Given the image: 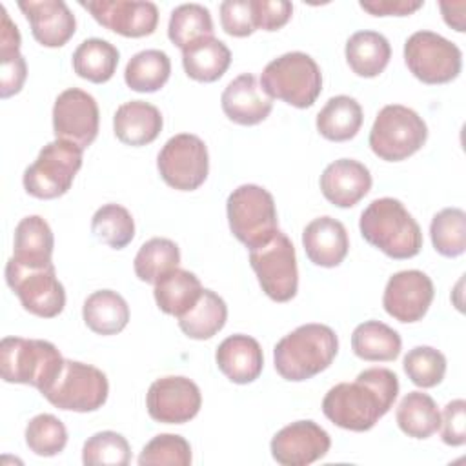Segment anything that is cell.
I'll list each match as a JSON object with an SVG mask.
<instances>
[{
  "mask_svg": "<svg viewBox=\"0 0 466 466\" xmlns=\"http://www.w3.org/2000/svg\"><path fill=\"white\" fill-rule=\"evenodd\" d=\"M399 379L388 368H368L353 382H340L324 395L322 413L339 428L368 431L393 406Z\"/></svg>",
  "mask_w": 466,
  "mask_h": 466,
  "instance_id": "6da1fadb",
  "label": "cell"
},
{
  "mask_svg": "<svg viewBox=\"0 0 466 466\" xmlns=\"http://www.w3.org/2000/svg\"><path fill=\"white\" fill-rule=\"evenodd\" d=\"M339 351V339L326 324H302L284 335L273 350L277 373L291 382L308 380L333 362Z\"/></svg>",
  "mask_w": 466,
  "mask_h": 466,
  "instance_id": "7a4b0ae2",
  "label": "cell"
},
{
  "mask_svg": "<svg viewBox=\"0 0 466 466\" xmlns=\"http://www.w3.org/2000/svg\"><path fill=\"white\" fill-rule=\"evenodd\" d=\"M359 229L364 240L384 255L402 260L422 248V231L404 204L391 197L375 198L360 213Z\"/></svg>",
  "mask_w": 466,
  "mask_h": 466,
  "instance_id": "3957f363",
  "label": "cell"
},
{
  "mask_svg": "<svg viewBox=\"0 0 466 466\" xmlns=\"http://www.w3.org/2000/svg\"><path fill=\"white\" fill-rule=\"evenodd\" d=\"M64 360L49 340L4 337L0 342L2 379L13 384H29L40 393L47 391L55 382Z\"/></svg>",
  "mask_w": 466,
  "mask_h": 466,
  "instance_id": "277c9868",
  "label": "cell"
},
{
  "mask_svg": "<svg viewBox=\"0 0 466 466\" xmlns=\"http://www.w3.org/2000/svg\"><path fill=\"white\" fill-rule=\"evenodd\" d=\"M260 86L268 96L306 109L315 104L322 91V73L309 55L291 51L271 60L264 67Z\"/></svg>",
  "mask_w": 466,
  "mask_h": 466,
  "instance_id": "5b68a950",
  "label": "cell"
},
{
  "mask_svg": "<svg viewBox=\"0 0 466 466\" xmlns=\"http://www.w3.org/2000/svg\"><path fill=\"white\" fill-rule=\"evenodd\" d=\"M226 211L231 233L249 249L266 244L279 231L273 195L262 186L242 184L233 189Z\"/></svg>",
  "mask_w": 466,
  "mask_h": 466,
  "instance_id": "8992f818",
  "label": "cell"
},
{
  "mask_svg": "<svg viewBox=\"0 0 466 466\" xmlns=\"http://www.w3.org/2000/svg\"><path fill=\"white\" fill-rule=\"evenodd\" d=\"M426 138L428 127L419 113L400 104H390L379 111L368 140L379 158L400 162L417 153Z\"/></svg>",
  "mask_w": 466,
  "mask_h": 466,
  "instance_id": "52a82bcc",
  "label": "cell"
},
{
  "mask_svg": "<svg viewBox=\"0 0 466 466\" xmlns=\"http://www.w3.org/2000/svg\"><path fill=\"white\" fill-rule=\"evenodd\" d=\"M82 151L78 146L58 138L46 144L36 160L24 171V189L44 200L66 195L82 167Z\"/></svg>",
  "mask_w": 466,
  "mask_h": 466,
  "instance_id": "ba28073f",
  "label": "cell"
},
{
  "mask_svg": "<svg viewBox=\"0 0 466 466\" xmlns=\"http://www.w3.org/2000/svg\"><path fill=\"white\" fill-rule=\"evenodd\" d=\"M249 264L271 300L288 302L297 295V255L293 242L280 229L266 244L249 249Z\"/></svg>",
  "mask_w": 466,
  "mask_h": 466,
  "instance_id": "9c48e42d",
  "label": "cell"
},
{
  "mask_svg": "<svg viewBox=\"0 0 466 466\" xmlns=\"http://www.w3.org/2000/svg\"><path fill=\"white\" fill-rule=\"evenodd\" d=\"M109 382L102 370L78 360H64V366L42 395L66 411H96L107 400Z\"/></svg>",
  "mask_w": 466,
  "mask_h": 466,
  "instance_id": "30bf717a",
  "label": "cell"
},
{
  "mask_svg": "<svg viewBox=\"0 0 466 466\" xmlns=\"http://www.w3.org/2000/svg\"><path fill=\"white\" fill-rule=\"evenodd\" d=\"M404 62L424 84H448L462 67L461 49L433 31H415L404 44Z\"/></svg>",
  "mask_w": 466,
  "mask_h": 466,
  "instance_id": "8fae6325",
  "label": "cell"
},
{
  "mask_svg": "<svg viewBox=\"0 0 466 466\" xmlns=\"http://www.w3.org/2000/svg\"><path fill=\"white\" fill-rule=\"evenodd\" d=\"M5 282L16 293L25 311L53 319L66 306V291L55 273V266L25 268L13 257L5 264Z\"/></svg>",
  "mask_w": 466,
  "mask_h": 466,
  "instance_id": "7c38bea8",
  "label": "cell"
},
{
  "mask_svg": "<svg viewBox=\"0 0 466 466\" xmlns=\"http://www.w3.org/2000/svg\"><path fill=\"white\" fill-rule=\"evenodd\" d=\"M162 180L178 191H193L204 184L209 173V155L202 138L191 133L171 137L157 157Z\"/></svg>",
  "mask_w": 466,
  "mask_h": 466,
  "instance_id": "4fadbf2b",
  "label": "cell"
},
{
  "mask_svg": "<svg viewBox=\"0 0 466 466\" xmlns=\"http://www.w3.org/2000/svg\"><path fill=\"white\" fill-rule=\"evenodd\" d=\"M98 104L87 91L69 87L56 96L53 106V133L58 140L86 149L98 135Z\"/></svg>",
  "mask_w": 466,
  "mask_h": 466,
  "instance_id": "5bb4252c",
  "label": "cell"
},
{
  "mask_svg": "<svg viewBox=\"0 0 466 466\" xmlns=\"http://www.w3.org/2000/svg\"><path fill=\"white\" fill-rule=\"evenodd\" d=\"M146 406L149 417L157 422L184 424L200 411L202 395L191 379L167 375L149 386Z\"/></svg>",
  "mask_w": 466,
  "mask_h": 466,
  "instance_id": "9a60e30c",
  "label": "cell"
},
{
  "mask_svg": "<svg viewBox=\"0 0 466 466\" xmlns=\"http://www.w3.org/2000/svg\"><path fill=\"white\" fill-rule=\"evenodd\" d=\"M93 18L106 29L127 38H140L155 33L158 9L153 2L138 0H89L80 2Z\"/></svg>",
  "mask_w": 466,
  "mask_h": 466,
  "instance_id": "2e32d148",
  "label": "cell"
},
{
  "mask_svg": "<svg viewBox=\"0 0 466 466\" xmlns=\"http://www.w3.org/2000/svg\"><path fill=\"white\" fill-rule=\"evenodd\" d=\"M433 282L419 269H404L390 277L382 306L390 317L399 322L420 320L433 300Z\"/></svg>",
  "mask_w": 466,
  "mask_h": 466,
  "instance_id": "e0dca14e",
  "label": "cell"
},
{
  "mask_svg": "<svg viewBox=\"0 0 466 466\" xmlns=\"http://www.w3.org/2000/svg\"><path fill=\"white\" fill-rule=\"evenodd\" d=\"M331 446L324 428L313 420H295L271 439V457L282 466H308L322 459Z\"/></svg>",
  "mask_w": 466,
  "mask_h": 466,
  "instance_id": "ac0fdd59",
  "label": "cell"
},
{
  "mask_svg": "<svg viewBox=\"0 0 466 466\" xmlns=\"http://www.w3.org/2000/svg\"><path fill=\"white\" fill-rule=\"evenodd\" d=\"M25 15L33 38L44 47H62L76 31V18L62 0L18 2Z\"/></svg>",
  "mask_w": 466,
  "mask_h": 466,
  "instance_id": "d6986e66",
  "label": "cell"
},
{
  "mask_svg": "<svg viewBox=\"0 0 466 466\" xmlns=\"http://www.w3.org/2000/svg\"><path fill=\"white\" fill-rule=\"evenodd\" d=\"M220 104L224 115L240 126L260 124L273 109V98L266 95L251 73L233 78L222 91Z\"/></svg>",
  "mask_w": 466,
  "mask_h": 466,
  "instance_id": "ffe728a7",
  "label": "cell"
},
{
  "mask_svg": "<svg viewBox=\"0 0 466 466\" xmlns=\"http://www.w3.org/2000/svg\"><path fill=\"white\" fill-rule=\"evenodd\" d=\"M371 189L370 169L353 158H339L320 175V191L337 208H351Z\"/></svg>",
  "mask_w": 466,
  "mask_h": 466,
  "instance_id": "44dd1931",
  "label": "cell"
},
{
  "mask_svg": "<svg viewBox=\"0 0 466 466\" xmlns=\"http://www.w3.org/2000/svg\"><path fill=\"white\" fill-rule=\"evenodd\" d=\"M302 246L315 266L335 268L346 258L350 240L342 222L333 217H319L304 228Z\"/></svg>",
  "mask_w": 466,
  "mask_h": 466,
  "instance_id": "7402d4cb",
  "label": "cell"
},
{
  "mask_svg": "<svg viewBox=\"0 0 466 466\" xmlns=\"http://www.w3.org/2000/svg\"><path fill=\"white\" fill-rule=\"evenodd\" d=\"M218 370L235 384H248L258 379L264 366L260 344L249 335H229L215 353Z\"/></svg>",
  "mask_w": 466,
  "mask_h": 466,
  "instance_id": "603a6c76",
  "label": "cell"
},
{
  "mask_svg": "<svg viewBox=\"0 0 466 466\" xmlns=\"http://www.w3.org/2000/svg\"><path fill=\"white\" fill-rule=\"evenodd\" d=\"M162 115L158 107L144 100L124 102L116 107L113 116V129L116 138L127 146L151 144L162 131Z\"/></svg>",
  "mask_w": 466,
  "mask_h": 466,
  "instance_id": "cb8c5ba5",
  "label": "cell"
},
{
  "mask_svg": "<svg viewBox=\"0 0 466 466\" xmlns=\"http://www.w3.org/2000/svg\"><path fill=\"white\" fill-rule=\"evenodd\" d=\"M55 237L40 215L24 217L15 228L13 258L25 268L51 266Z\"/></svg>",
  "mask_w": 466,
  "mask_h": 466,
  "instance_id": "d4e9b609",
  "label": "cell"
},
{
  "mask_svg": "<svg viewBox=\"0 0 466 466\" xmlns=\"http://www.w3.org/2000/svg\"><path fill=\"white\" fill-rule=\"evenodd\" d=\"M391 58V46L379 31H357L346 42V60L351 71L364 78L379 76Z\"/></svg>",
  "mask_w": 466,
  "mask_h": 466,
  "instance_id": "484cf974",
  "label": "cell"
},
{
  "mask_svg": "<svg viewBox=\"0 0 466 466\" xmlns=\"http://www.w3.org/2000/svg\"><path fill=\"white\" fill-rule=\"evenodd\" d=\"M231 64L229 47L215 38L206 36L182 49V66L189 78L197 82L218 80Z\"/></svg>",
  "mask_w": 466,
  "mask_h": 466,
  "instance_id": "4316f807",
  "label": "cell"
},
{
  "mask_svg": "<svg viewBox=\"0 0 466 466\" xmlns=\"http://www.w3.org/2000/svg\"><path fill=\"white\" fill-rule=\"evenodd\" d=\"M82 317L93 333L116 335L129 322V306L116 291L100 289L86 299Z\"/></svg>",
  "mask_w": 466,
  "mask_h": 466,
  "instance_id": "83f0119b",
  "label": "cell"
},
{
  "mask_svg": "<svg viewBox=\"0 0 466 466\" xmlns=\"http://www.w3.org/2000/svg\"><path fill=\"white\" fill-rule=\"evenodd\" d=\"M202 289L204 288L195 273L175 268L155 284L153 295L160 311L166 315L182 317L195 306Z\"/></svg>",
  "mask_w": 466,
  "mask_h": 466,
  "instance_id": "f1b7e54d",
  "label": "cell"
},
{
  "mask_svg": "<svg viewBox=\"0 0 466 466\" xmlns=\"http://www.w3.org/2000/svg\"><path fill=\"white\" fill-rule=\"evenodd\" d=\"M400 335L380 320H366L351 333L353 353L370 362H390L400 355Z\"/></svg>",
  "mask_w": 466,
  "mask_h": 466,
  "instance_id": "f546056e",
  "label": "cell"
},
{
  "mask_svg": "<svg viewBox=\"0 0 466 466\" xmlns=\"http://www.w3.org/2000/svg\"><path fill=\"white\" fill-rule=\"evenodd\" d=\"M362 118V107L353 96L337 95L319 111L317 129L326 140L346 142L359 133Z\"/></svg>",
  "mask_w": 466,
  "mask_h": 466,
  "instance_id": "4dcf8cb0",
  "label": "cell"
},
{
  "mask_svg": "<svg viewBox=\"0 0 466 466\" xmlns=\"http://www.w3.org/2000/svg\"><path fill=\"white\" fill-rule=\"evenodd\" d=\"M228 319V306L220 295L202 289L195 306L178 317V326L189 339L206 340L217 335Z\"/></svg>",
  "mask_w": 466,
  "mask_h": 466,
  "instance_id": "1f68e13d",
  "label": "cell"
},
{
  "mask_svg": "<svg viewBox=\"0 0 466 466\" xmlns=\"http://www.w3.org/2000/svg\"><path fill=\"white\" fill-rule=\"evenodd\" d=\"M120 53L104 38H87L73 53L75 73L93 84L111 80L116 71Z\"/></svg>",
  "mask_w": 466,
  "mask_h": 466,
  "instance_id": "d6a6232c",
  "label": "cell"
},
{
  "mask_svg": "<svg viewBox=\"0 0 466 466\" xmlns=\"http://www.w3.org/2000/svg\"><path fill=\"white\" fill-rule=\"evenodd\" d=\"M399 428L413 439H428L441 426V413L435 400L422 391H410L397 406Z\"/></svg>",
  "mask_w": 466,
  "mask_h": 466,
  "instance_id": "836d02e7",
  "label": "cell"
},
{
  "mask_svg": "<svg viewBox=\"0 0 466 466\" xmlns=\"http://www.w3.org/2000/svg\"><path fill=\"white\" fill-rule=\"evenodd\" d=\"M171 75V60L160 49H144L131 56L126 66L124 80L129 89L153 93L164 87Z\"/></svg>",
  "mask_w": 466,
  "mask_h": 466,
  "instance_id": "e575fe53",
  "label": "cell"
},
{
  "mask_svg": "<svg viewBox=\"0 0 466 466\" xmlns=\"http://www.w3.org/2000/svg\"><path fill=\"white\" fill-rule=\"evenodd\" d=\"M180 264V249L178 246L162 237L149 238L144 242L133 260L135 275L142 282L157 284L164 275L178 268Z\"/></svg>",
  "mask_w": 466,
  "mask_h": 466,
  "instance_id": "d590c367",
  "label": "cell"
},
{
  "mask_svg": "<svg viewBox=\"0 0 466 466\" xmlns=\"http://www.w3.org/2000/svg\"><path fill=\"white\" fill-rule=\"evenodd\" d=\"M167 36L180 49H186L200 38L213 36L209 9L200 4H182L175 7L169 16Z\"/></svg>",
  "mask_w": 466,
  "mask_h": 466,
  "instance_id": "8d00e7d4",
  "label": "cell"
},
{
  "mask_svg": "<svg viewBox=\"0 0 466 466\" xmlns=\"http://www.w3.org/2000/svg\"><path fill=\"white\" fill-rule=\"evenodd\" d=\"M431 244L442 257L453 258L466 249V213L461 208L441 209L430 224Z\"/></svg>",
  "mask_w": 466,
  "mask_h": 466,
  "instance_id": "74e56055",
  "label": "cell"
},
{
  "mask_svg": "<svg viewBox=\"0 0 466 466\" xmlns=\"http://www.w3.org/2000/svg\"><path fill=\"white\" fill-rule=\"evenodd\" d=\"M91 231L96 240L113 249H122L135 237V220L124 206L106 204L95 211L91 218Z\"/></svg>",
  "mask_w": 466,
  "mask_h": 466,
  "instance_id": "f35d334b",
  "label": "cell"
},
{
  "mask_svg": "<svg viewBox=\"0 0 466 466\" xmlns=\"http://www.w3.org/2000/svg\"><path fill=\"white\" fill-rule=\"evenodd\" d=\"M129 461V442L116 431H98L84 442L82 462L86 466H126Z\"/></svg>",
  "mask_w": 466,
  "mask_h": 466,
  "instance_id": "ab89813d",
  "label": "cell"
},
{
  "mask_svg": "<svg viewBox=\"0 0 466 466\" xmlns=\"http://www.w3.org/2000/svg\"><path fill=\"white\" fill-rule=\"evenodd\" d=\"M25 444L35 455H58L67 444V430L58 417L51 413H40L33 417L25 426Z\"/></svg>",
  "mask_w": 466,
  "mask_h": 466,
  "instance_id": "60d3db41",
  "label": "cell"
},
{
  "mask_svg": "<svg viewBox=\"0 0 466 466\" xmlns=\"http://www.w3.org/2000/svg\"><path fill=\"white\" fill-rule=\"evenodd\" d=\"M404 373L419 388H433L442 382L446 357L431 346H415L402 360Z\"/></svg>",
  "mask_w": 466,
  "mask_h": 466,
  "instance_id": "b9f144b4",
  "label": "cell"
},
{
  "mask_svg": "<svg viewBox=\"0 0 466 466\" xmlns=\"http://www.w3.org/2000/svg\"><path fill=\"white\" fill-rule=\"evenodd\" d=\"M140 466H189L191 464V446L189 442L175 433H160L153 437L138 457Z\"/></svg>",
  "mask_w": 466,
  "mask_h": 466,
  "instance_id": "7bdbcfd3",
  "label": "cell"
},
{
  "mask_svg": "<svg viewBox=\"0 0 466 466\" xmlns=\"http://www.w3.org/2000/svg\"><path fill=\"white\" fill-rule=\"evenodd\" d=\"M0 96L9 98L22 89L27 76V66L20 53V44H0Z\"/></svg>",
  "mask_w": 466,
  "mask_h": 466,
  "instance_id": "ee69618b",
  "label": "cell"
},
{
  "mask_svg": "<svg viewBox=\"0 0 466 466\" xmlns=\"http://www.w3.org/2000/svg\"><path fill=\"white\" fill-rule=\"evenodd\" d=\"M222 29L231 36H249L257 27L253 22L251 0H226L220 4Z\"/></svg>",
  "mask_w": 466,
  "mask_h": 466,
  "instance_id": "f6af8a7d",
  "label": "cell"
},
{
  "mask_svg": "<svg viewBox=\"0 0 466 466\" xmlns=\"http://www.w3.org/2000/svg\"><path fill=\"white\" fill-rule=\"evenodd\" d=\"M251 11L257 29L277 31L291 18L293 5L286 0H251Z\"/></svg>",
  "mask_w": 466,
  "mask_h": 466,
  "instance_id": "bcb514c9",
  "label": "cell"
},
{
  "mask_svg": "<svg viewBox=\"0 0 466 466\" xmlns=\"http://www.w3.org/2000/svg\"><path fill=\"white\" fill-rule=\"evenodd\" d=\"M441 437L450 446H462L466 442V402L455 399L444 406L441 415Z\"/></svg>",
  "mask_w": 466,
  "mask_h": 466,
  "instance_id": "7dc6e473",
  "label": "cell"
},
{
  "mask_svg": "<svg viewBox=\"0 0 466 466\" xmlns=\"http://www.w3.org/2000/svg\"><path fill=\"white\" fill-rule=\"evenodd\" d=\"M359 5L373 16H408L424 5L422 0H362Z\"/></svg>",
  "mask_w": 466,
  "mask_h": 466,
  "instance_id": "c3c4849f",
  "label": "cell"
},
{
  "mask_svg": "<svg viewBox=\"0 0 466 466\" xmlns=\"http://www.w3.org/2000/svg\"><path fill=\"white\" fill-rule=\"evenodd\" d=\"M441 11H442V16H444V22L453 27L455 31L462 33L464 31V9H466V4L464 2H441L439 4Z\"/></svg>",
  "mask_w": 466,
  "mask_h": 466,
  "instance_id": "681fc988",
  "label": "cell"
}]
</instances>
